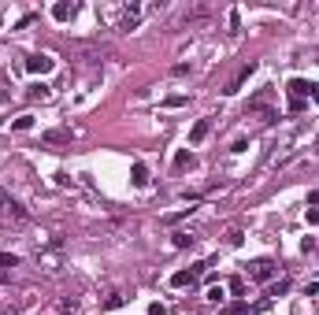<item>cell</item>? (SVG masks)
Returning a JSON list of instances; mask_svg holds the SVG:
<instances>
[{
  "mask_svg": "<svg viewBox=\"0 0 319 315\" xmlns=\"http://www.w3.org/2000/svg\"><path fill=\"white\" fill-rule=\"evenodd\" d=\"M286 289H290V278H282V282H275V286L267 289V297H282Z\"/></svg>",
  "mask_w": 319,
  "mask_h": 315,
  "instance_id": "d6986e66",
  "label": "cell"
},
{
  "mask_svg": "<svg viewBox=\"0 0 319 315\" xmlns=\"http://www.w3.org/2000/svg\"><path fill=\"white\" fill-rule=\"evenodd\" d=\"M137 23H141V8H137V4H130V8H126V15H123V23H119V30H137Z\"/></svg>",
  "mask_w": 319,
  "mask_h": 315,
  "instance_id": "52a82bcc",
  "label": "cell"
},
{
  "mask_svg": "<svg viewBox=\"0 0 319 315\" xmlns=\"http://www.w3.org/2000/svg\"><path fill=\"white\" fill-rule=\"evenodd\" d=\"M208 130H212V119H201V123L189 130V145H201L204 137H208Z\"/></svg>",
  "mask_w": 319,
  "mask_h": 315,
  "instance_id": "9c48e42d",
  "label": "cell"
},
{
  "mask_svg": "<svg viewBox=\"0 0 319 315\" xmlns=\"http://www.w3.org/2000/svg\"><path fill=\"white\" fill-rule=\"evenodd\" d=\"M11 267H19V256L15 252H0V271H11Z\"/></svg>",
  "mask_w": 319,
  "mask_h": 315,
  "instance_id": "9a60e30c",
  "label": "cell"
},
{
  "mask_svg": "<svg viewBox=\"0 0 319 315\" xmlns=\"http://www.w3.org/2000/svg\"><path fill=\"white\" fill-rule=\"evenodd\" d=\"M193 234H189V230H175V234H171V245H175V249H193Z\"/></svg>",
  "mask_w": 319,
  "mask_h": 315,
  "instance_id": "30bf717a",
  "label": "cell"
},
{
  "mask_svg": "<svg viewBox=\"0 0 319 315\" xmlns=\"http://www.w3.org/2000/svg\"><path fill=\"white\" fill-rule=\"evenodd\" d=\"M8 278H11V274H8V271H0V286H4V282H8Z\"/></svg>",
  "mask_w": 319,
  "mask_h": 315,
  "instance_id": "4316f807",
  "label": "cell"
},
{
  "mask_svg": "<svg viewBox=\"0 0 319 315\" xmlns=\"http://www.w3.org/2000/svg\"><path fill=\"white\" fill-rule=\"evenodd\" d=\"M182 104H186V97H167L163 100V108H182Z\"/></svg>",
  "mask_w": 319,
  "mask_h": 315,
  "instance_id": "603a6c76",
  "label": "cell"
},
{
  "mask_svg": "<svg viewBox=\"0 0 319 315\" xmlns=\"http://www.w3.org/2000/svg\"><path fill=\"white\" fill-rule=\"evenodd\" d=\"M245 149H249V141H245V137H238V141L230 145V152H245Z\"/></svg>",
  "mask_w": 319,
  "mask_h": 315,
  "instance_id": "d4e9b609",
  "label": "cell"
},
{
  "mask_svg": "<svg viewBox=\"0 0 319 315\" xmlns=\"http://www.w3.org/2000/svg\"><path fill=\"white\" fill-rule=\"evenodd\" d=\"M71 15H75V4H67V0H59L56 8H52V19H56V23H67Z\"/></svg>",
  "mask_w": 319,
  "mask_h": 315,
  "instance_id": "7c38bea8",
  "label": "cell"
},
{
  "mask_svg": "<svg viewBox=\"0 0 319 315\" xmlns=\"http://www.w3.org/2000/svg\"><path fill=\"white\" fill-rule=\"evenodd\" d=\"M26 97H30V100H49V85H45V82H34L30 89H26Z\"/></svg>",
  "mask_w": 319,
  "mask_h": 315,
  "instance_id": "5bb4252c",
  "label": "cell"
},
{
  "mask_svg": "<svg viewBox=\"0 0 319 315\" xmlns=\"http://www.w3.org/2000/svg\"><path fill=\"white\" fill-rule=\"evenodd\" d=\"M230 293H234V297H241V293H245V278H230Z\"/></svg>",
  "mask_w": 319,
  "mask_h": 315,
  "instance_id": "ffe728a7",
  "label": "cell"
},
{
  "mask_svg": "<svg viewBox=\"0 0 319 315\" xmlns=\"http://www.w3.org/2000/svg\"><path fill=\"white\" fill-rule=\"evenodd\" d=\"M189 211H193V208H182V211H175V215H167V219H163V223L171 226V223H178V219H186V215H189Z\"/></svg>",
  "mask_w": 319,
  "mask_h": 315,
  "instance_id": "7402d4cb",
  "label": "cell"
},
{
  "mask_svg": "<svg viewBox=\"0 0 319 315\" xmlns=\"http://www.w3.org/2000/svg\"><path fill=\"white\" fill-rule=\"evenodd\" d=\"M304 219H308V223H319V208H304Z\"/></svg>",
  "mask_w": 319,
  "mask_h": 315,
  "instance_id": "cb8c5ba5",
  "label": "cell"
},
{
  "mask_svg": "<svg viewBox=\"0 0 319 315\" xmlns=\"http://www.w3.org/2000/svg\"><path fill=\"white\" fill-rule=\"evenodd\" d=\"M252 71H256V63H245L241 71H238V75H234V78H230V82H227V89H223V93H227V97H234V93L241 89L245 82H249V75H252Z\"/></svg>",
  "mask_w": 319,
  "mask_h": 315,
  "instance_id": "5b68a950",
  "label": "cell"
},
{
  "mask_svg": "<svg viewBox=\"0 0 319 315\" xmlns=\"http://www.w3.org/2000/svg\"><path fill=\"white\" fill-rule=\"evenodd\" d=\"M123 300H126V297H123V293H111V297H108V300H104V308H123Z\"/></svg>",
  "mask_w": 319,
  "mask_h": 315,
  "instance_id": "44dd1931",
  "label": "cell"
},
{
  "mask_svg": "<svg viewBox=\"0 0 319 315\" xmlns=\"http://www.w3.org/2000/svg\"><path fill=\"white\" fill-rule=\"evenodd\" d=\"M189 163H193V152H189V149H178V152H175V167H189Z\"/></svg>",
  "mask_w": 319,
  "mask_h": 315,
  "instance_id": "2e32d148",
  "label": "cell"
},
{
  "mask_svg": "<svg viewBox=\"0 0 319 315\" xmlns=\"http://www.w3.org/2000/svg\"><path fill=\"white\" fill-rule=\"evenodd\" d=\"M130 182H134L137 189H145V185H149V167H145V163H134V167H130Z\"/></svg>",
  "mask_w": 319,
  "mask_h": 315,
  "instance_id": "ba28073f",
  "label": "cell"
},
{
  "mask_svg": "<svg viewBox=\"0 0 319 315\" xmlns=\"http://www.w3.org/2000/svg\"><path fill=\"white\" fill-rule=\"evenodd\" d=\"M11 126H15V130H34V115H19Z\"/></svg>",
  "mask_w": 319,
  "mask_h": 315,
  "instance_id": "ac0fdd59",
  "label": "cell"
},
{
  "mask_svg": "<svg viewBox=\"0 0 319 315\" xmlns=\"http://www.w3.org/2000/svg\"><path fill=\"white\" fill-rule=\"evenodd\" d=\"M275 271H278V267L271 263V260H256V263H249V278H252V282H271Z\"/></svg>",
  "mask_w": 319,
  "mask_h": 315,
  "instance_id": "3957f363",
  "label": "cell"
},
{
  "mask_svg": "<svg viewBox=\"0 0 319 315\" xmlns=\"http://www.w3.org/2000/svg\"><path fill=\"white\" fill-rule=\"evenodd\" d=\"M41 141L45 145H71V130H63V126H59V130H45Z\"/></svg>",
  "mask_w": 319,
  "mask_h": 315,
  "instance_id": "8992f818",
  "label": "cell"
},
{
  "mask_svg": "<svg viewBox=\"0 0 319 315\" xmlns=\"http://www.w3.org/2000/svg\"><path fill=\"white\" fill-rule=\"evenodd\" d=\"M52 67H56V59H52L49 52H34V56L26 59V71H30V75H49Z\"/></svg>",
  "mask_w": 319,
  "mask_h": 315,
  "instance_id": "7a4b0ae2",
  "label": "cell"
},
{
  "mask_svg": "<svg viewBox=\"0 0 319 315\" xmlns=\"http://www.w3.org/2000/svg\"><path fill=\"white\" fill-rule=\"evenodd\" d=\"M256 308H249L245 300H234V304H227V308H219V315H252Z\"/></svg>",
  "mask_w": 319,
  "mask_h": 315,
  "instance_id": "8fae6325",
  "label": "cell"
},
{
  "mask_svg": "<svg viewBox=\"0 0 319 315\" xmlns=\"http://www.w3.org/2000/svg\"><path fill=\"white\" fill-rule=\"evenodd\" d=\"M286 93H290V100H304V97L316 100V97H319V85H316V82H304V78H290Z\"/></svg>",
  "mask_w": 319,
  "mask_h": 315,
  "instance_id": "6da1fadb",
  "label": "cell"
},
{
  "mask_svg": "<svg viewBox=\"0 0 319 315\" xmlns=\"http://www.w3.org/2000/svg\"><path fill=\"white\" fill-rule=\"evenodd\" d=\"M208 300H212V304H223V300H227V289H223V286H212V289H208Z\"/></svg>",
  "mask_w": 319,
  "mask_h": 315,
  "instance_id": "e0dca14e",
  "label": "cell"
},
{
  "mask_svg": "<svg viewBox=\"0 0 319 315\" xmlns=\"http://www.w3.org/2000/svg\"><path fill=\"white\" fill-rule=\"evenodd\" d=\"M193 278H197L193 271H175L171 274V286H175V289H186V286H193Z\"/></svg>",
  "mask_w": 319,
  "mask_h": 315,
  "instance_id": "4fadbf2b",
  "label": "cell"
},
{
  "mask_svg": "<svg viewBox=\"0 0 319 315\" xmlns=\"http://www.w3.org/2000/svg\"><path fill=\"white\" fill-rule=\"evenodd\" d=\"M149 315H167V304H149Z\"/></svg>",
  "mask_w": 319,
  "mask_h": 315,
  "instance_id": "484cf974",
  "label": "cell"
},
{
  "mask_svg": "<svg viewBox=\"0 0 319 315\" xmlns=\"http://www.w3.org/2000/svg\"><path fill=\"white\" fill-rule=\"evenodd\" d=\"M0 211H8V215H11V219H19V223L26 219V208L19 204L15 197H8V189H0Z\"/></svg>",
  "mask_w": 319,
  "mask_h": 315,
  "instance_id": "277c9868",
  "label": "cell"
}]
</instances>
